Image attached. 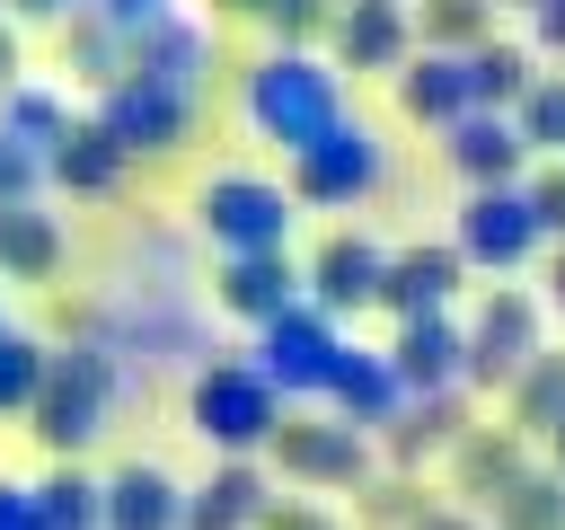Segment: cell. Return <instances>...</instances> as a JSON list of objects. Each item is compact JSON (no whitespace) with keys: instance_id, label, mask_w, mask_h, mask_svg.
I'll use <instances>...</instances> for the list:
<instances>
[{"instance_id":"obj_1","label":"cell","mask_w":565,"mask_h":530,"mask_svg":"<svg viewBox=\"0 0 565 530\" xmlns=\"http://www.w3.org/2000/svg\"><path fill=\"white\" fill-rule=\"evenodd\" d=\"M247 124H256L265 141H282V150L318 141V132L335 124V71L309 62V53H265V62L247 71Z\"/></svg>"},{"instance_id":"obj_2","label":"cell","mask_w":565,"mask_h":530,"mask_svg":"<svg viewBox=\"0 0 565 530\" xmlns=\"http://www.w3.org/2000/svg\"><path fill=\"white\" fill-rule=\"evenodd\" d=\"M274 424H282V389L265 380V362H212L194 380V433L203 442L256 451V442H274Z\"/></svg>"},{"instance_id":"obj_3","label":"cell","mask_w":565,"mask_h":530,"mask_svg":"<svg viewBox=\"0 0 565 530\" xmlns=\"http://www.w3.org/2000/svg\"><path fill=\"white\" fill-rule=\"evenodd\" d=\"M35 433H44V451H88L97 442V424H106V362L88 353V344H71V353H53L44 362V389H35Z\"/></svg>"},{"instance_id":"obj_4","label":"cell","mask_w":565,"mask_h":530,"mask_svg":"<svg viewBox=\"0 0 565 530\" xmlns=\"http://www.w3.org/2000/svg\"><path fill=\"white\" fill-rule=\"evenodd\" d=\"M185 115H194V88H168V80H150V71L106 80V106H97V124H106L124 150H177V141H185Z\"/></svg>"},{"instance_id":"obj_5","label":"cell","mask_w":565,"mask_h":530,"mask_svg":"<svg viewBox=\"0 0 565 530\" xmlns=\"http://www.w3.org/2000/svg\"><path fill=\"white\" fill-rule=\"evenodd\" d=\"M194 212H203V230H212L230 256H247V247H282V230H291V194L265 186V177H212Z\"/></svg>"},{"instance_id":"obj_6","label":"cell","mask_w":565,"mask_h":530,"mask_svg":"<svg viewBox=\"0 0 565 530\" xmlns=\"http://www.w3.org/2000/svg\"><path fill=\"white\" fill-rule=\"evenodd\" d=\"M291 159H300V168H291V186H300L309 203H353V194H371V186H380V141H371L362 124H344V115H335L318 141H300Z\"/></svg>"},{"instance_id":"obj_7","label":"cell","mask_w":565,"mask_h":530,"mask_svg":"<svg viewBox=\"0 0 565 530\" xmlns=\"http://www.w3.org/2000/svg\"><path fill=\"white\" fill-rule=\"evenodd\" d=\"M335 362H344V344H335V327H327L318 309H282V318H265V380H274L282 398H291V389H327Z\"/></svg>"},{"instance_id":"obj_8","label":"cell","mask_w":565,"mask_h":530,"mask_svg":"<svg viewBox=\"0 0 565 530\" xmlns=\"http://www.w3.org/2000/svg\"><path fill=\"white\" fill-rule=\"evenodd\" d=\"M106 530H185V495H177V477L150 468V459L115 468V477H106Z\"/></svg>"},{"instance_id":"obj_9","label":"cell","mask_w":565,"mask_h":530,"mask_svg":"<svg viewBox=\"0 0 565 530\" xmlns=\"http://www.w3.org/2000/svg\"><path fill=\"white\" fill-rule=\"evenodd\" d=\"M221 309H238V318H282L291 309V265H282V247H247V256H230L221 265Z\"/></svg>"},{"instance_id":"obj_10","label":"cell","mask_w":565,"mask_h":530,"mask_svg":"<svg viewBox=\"0 0 565 530\" xmlns=\"http://www.w3.org/2000/svg\"><path fill=\"white\" fill-rule=\"evenodd\" d=\"M256 512H265V477L247 459H230L203 495H185V530H256Z\"/></svg>"},{"instance_id":"obj_11","label":"cell","mask_w":565,"mask_h":530,"mask_svg":"<svg viewBox=\"0 0 565 530\" xmlns=\"http://www.w3.org/2000/svg\"><path fill=\"white\" fill-rule=\"evenodd\" d=\"M44 168H53L71 194H106V186L124 177V141H115L106 124H71V132H62V150H53Z\"/></svg>"},{"instance_id":"obj_12","label":"cell","mask_w":565,"mask_h":530,"mask_svg":"<svg viewBox=\"0 0 565 530\" xmlns=\"http://www.w3.org/2000/svg\"><path fill=\"white\" fill-rule=\"evenodd\" d=\"M62 265V230H53V212H35V203H9L0 212V274H18V283H44Z\"/></svg>"},{"instance_id":"obj_13","label":"cell","mask_w":565,"mask_h":530,"mask_svg":"<svg viewBox=\"0 0 565 530\" xmlns=\"http://www.w3.org/2000/svg\"><path fill=\"white\" fill-rule=\"evenodd\" d=\"M274 451H282V468H300V477H362V442L353 433H318V424H274Z\"/></svg>"},{"instance_id":"obj_14","label":"cell","mask_w":565,"mask_h":530,"mask_svg":"<svg viewBox=\"0 0 565 530\" xmlns=\"http://www.w3.org/2000/svg\"><path fill=\"white\" fill-rule=\"evenodd\" d=\"M0 132L53 159V150H62V132H71V115H62V97H44V88H26V80H9V88H0Z\"/></svg>"},{"instance_id":"obj_15","label":"cell","mask_w":565,"mask_h":530,"mask_svg":"<svg viewBox=\"0 0 565 530\" xmlns=\"http://www.w3.org/2000/svg\"><path fill=\"white\" fill-rule=\"evenodd\" d=\"M380 274H388V265H380L362 239H327V247H318V300H327V309L371 300V292H380Z\"/></svg>"},{"instance_id":"obj_16","label":"cell","mask_w":565,"mask_h":530,"mask_svg":"<svg viewBox=\"0 0 565 530\" xmlns=\"http://www.w3.org/2000/svg\"><path fill=\"white\" fill-rule=\"evenodd\" d=\"M35 504H44L53 530H106V486H88L79 468H53V477L35 486Z\"/></svg>"},{"instance_id":"obj_17","label":"cell","mask_w":565,"mask_h":530,"mask_svg":"<svg viewBox=\"0 0 565 530\" xmlns=\"http://www.w3.org/2000/svg\"><path fill=\"white\" fill-rule=\"evenodd\" d=\"M335 44H344V62H388V44H397V9L362 0V9L335 26Z\"/></svg>"},{"instance_id":"obj_18","label":"cell","mask_w":565,"mask_h":530,"mask_svg":"<svg viewBox=\"0 0 565 530\" xmlns=\"http://www.w3.org/2000/svg\"><path fill=\"white\" fill-rule=\"evenodd\" d=\"M44 344H26V336H0V406H35V389H44Z\"/></svg>"},{"instance_id":"obj_19","label":"cell","mask_w":565,"mask_h":530,"mask_svg":"<svg viewBox=\"0 0 565 530\" xmlns=\"http://www.w3.org/2000/svg\"><path fill=\"white\" fill-rule=\"evenodd\" d=\"M459 97H468V71H450V62H424V71L406 80V106H415V115H450Z\"/></svg>"},{"instance_id":"obj_20","label":"cell","mask_w":565,"mask_h":530,"mask_svg":"<svg viewBox=\"0 0 565 530\" xmlns=\"http://www.w3.org/2000/svg\"><path fill=\"white\" fill-rule=\"evenodd\" d=\"M0 530H53L44 504H35V486H9V477H0Z\"/></svg>"},{"instance_id":"obj_21","label":"cell","mask_w":565,"mask_h":530,"mask_svg":"<svg viewBox=\"0 0 565 530\" xmlns=\"http://www.w3.org/2000/svg\"><path fill=\"white\" fill-rule=\"evenodd\" d=\"M97 18H106V26H124V35H141V26H159V18H168V0H97Z\"/></svg>"},{"instance_id":"obj_22","label":"cell","mask_w":565,"mask_h":530,"mask_svg":"<svg viewBox=\"0 0 565 530\" xmlns=\"http://www.w3.org/2000/svg\"><path fill=\"white\" fill-rule=\"evenodd\" d=\"M256 530H327V512H309V504H265Z\"/></svg>"},{"instance_id":"obj_23","label":"cell","mask_w":565,"mask_h":530,"mask_svg":"<svg viewBox=\"0 0 565 530\" xmlns=\"http://www.w3.org/2000/svg\"><path fill=\"white\" fill-rule=\"evenodd\" d=\"M0 336H9V318H0Z\"/></svg>"}]
</instances>
